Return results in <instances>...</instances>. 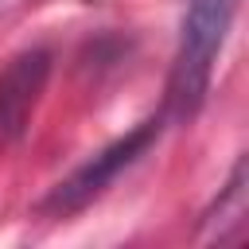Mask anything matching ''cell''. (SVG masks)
Masks as SVG:
<instances>
[{
    "instance_id": "7a4b0ae2",
    "label": "cell",
    "mask_w": 249,
    "mask_h": 249,
    "mask_svg": "<svg viewBox=\"0 0 249 249\" xmlns=\"http://www.w3.org/2000/svg\"><path fill=\"white\" fill-rule=\"evenodd\" d=\"M156 136H160V121H156V117H152V121H140L132 132H124L121 140L105 144L97 156H89L86 163H78L62 183H54L51 195L39 202V210L51 214V218H66V214L86 210L97 195L109 191V183H113L124 167H132V163L152 148Z\"/></svg>"
},
{
    "instance_id": "277c9868",
    "label": "cell",
    "mask_w": 249,
    "mask_h": 249,
    "mask_svg": "<svg viewBox=\"0 0 249 249\" xmlns=\"http://www.w3.org/2000/svg\"><path fill=\"white\" fill-rule=\"evenodd\" d=\"M241 226H245V163L233 167V179L226 183V191L218 195L214 210L206 214V233H202V237L230 241Z\"/></svg>"
},
{
    "instance_id": "6da1fadb",
    "label": "cell",
    "mask_w": 249,
    "mask_h": 249,
    "mask_svg": "<svg viewBox=\"0 0 249 249\" xmlns=\"http://www.w3.org/2000/svg\"><path fill=\"white\" fill-rule=\"evenodd\" d=\"M237 16V0H191L183 16L179 51L167 78V113L187 121L198 113L210 89L214 62L222 54V43L230 35V23Z\"/></svg>"
},
{
    "instance_id": "3957f363",
    "label": "cell",
    "mask_w": 249,
    "mask_h": 249,
    "mask_svg": "<svg viewBox=\"0 0 249 249\" xmlns=\"http://www.w3.org/2000/svg\"><path fill=\"white\" fill-rule=\"evenodd\" d=\"M47 78H51L47 47H27L0 66V144H16L31 128Z\"/></svg>"
}]
</instances>
